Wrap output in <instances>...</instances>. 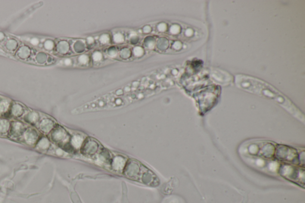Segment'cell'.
Masks as SVG:
<instances>
[{
	"mask_svg": "<svg viewBox=\"0 0 305 203\" xmlns=\"http://www.w3.org/2000/svg\"><path fill=\"white\" fill-rule=\"evenodd\" d=\"M124 173L126 176L133 180L145 183L144 179H145L146 184L147 182L151 183L152 181L150 180V178L154 179L155 178L154 175L149 169L134 160H129L127 162L125 167Z\"/></svg>",
	"mask_w": 305,
	"mask_h": 203,
	"instance_id": "6da1fadb",
	"label": "cell"
},
{
	"mask_svg": "<svg viewBox=\"0 0 305 203\" xmlns=\"http://www.w3.org/2000/svg\"><path fill=\"white\" fill-rule=\"evenodd\" d=\"M99 145L93 139H87L83 144L82 150L85 154H94L97 151Z\"/></svg>",
	"mask_w": 305,
	"mask_h": 203,
	"instance_id": "7a4b0ae2",
	"label": "cell"
},
{
	"mask_svg": "<svg viewBox=\"0 0 305 203\" xmlns=\"http://www.w3.org/2000/svg\"><path fill=\"white\" fill-rule=\"evenodd\" d=\"M52 138L55 142H58V143H62L64 142V140L66 139L67 137V134L62 129H57L56 130L54 131V134L52 135Z\"/></svg>",
	"mask_w": 305,
	"mask_h": 203,
	"instance_id": "3957f363",
	"label": "cell"
},
{
	"mask_svg": "<svg viewBox=\"0 0 305 203\" xmlns=\"http://www.w3.org/2000/svg\"><path fill=\"white\" fill-rule=\"evenodd\" d=\"M157 47L160 50H164L168 47V40L166 38H161L159 39Z\"/></svg>",
	"mask_w": 305,
	"mask_h": 203,
	"instance_id": "277c9868",
	"label": "cell"
},
{
	"mask_svg": "<svg viewBox=\"0 0 305 203\" xmlns=\"http://www.w3.org/2000/svg\"><path fill=\"white\" fill-rule=\"evenodd\" d=\"M144 44L149 49H153L155 47V40L152 37L147 38L144 40Z\"/></svg>",
	"mask_w": 305,
	"mask_h": 203,
	"instance_id": "5b68a950",
	"label": "cell"
},
{
	"mask_svg": "<svg viewBox=\"0 0 305 203\" xmlns=\"http://www.w3.org/2000/svg\"><path fill=\"white\" fill-rule=\"evenodd\" d=\"M34 135L35 134L29 133V134H26V135L25 136V141L27 144L32 145L36 141V135Z\"/></svg>",
	"mask_w": 305,
	"mask_h": 203,
	"instance_id": "8992f818",
	"label": "cell"
},
{
	"mask_svg": "<svg viewBox=\"0 0 305 203\" xmlns=\"http://www.w3.org/2000/svg\"><path fill=\"white\" fill-rule=\"evenodd\" d=\"M49 146V143L47 141V139H42V140L39 142L38 144V148L39 149H46L47 148H48Z\"/></svg>",
	"mask_w": 305,
	"mask_h": 203,
	"instance_id": "52a82bcc",
	"label": "cell"
},
{
	"mask_svg": "<svg viewBox=\"0 0 305 203\" xmlns=\"http://www.w3.org/2000/svg\"><path fill=\"white\" fill-rule=\"evenodd\" d=\"M73 48H75V51L77 53H81L85 49V45L81 41H77L75 42V45L73 46Z\"/></svg>",
	"mask_w": 305,
	"mask_h": 203,
	"instance_id": "ba28073f",
	"label": "cell"
},
{
	"mask_svg": "<svg viewBox=\"0 0 305 203\" xmlns=\"http://www.w3.org/2000/svg\"><path fill=\"white\" fill-rule=\"evenodd\" d=\"M120 55H121V57H122V58H123L124 59L128 58L129 57H130L131 55L130 49L128 48H125L122 49L121 51Z\"/></svg>",
	"mask_w": 305,
	"mask_h": 203,
	"instance_id": "9c48e42d",
	"label": "cell"
},
{
	"mask_svg": "<svg viewBox=\"0 0 305 203\" xmlns=\"http://www.w3.org/2000/svg\"><path fill=\"white\" fill-rule=\"evenodd\" d=\"M114 41L116 43H122L124 41V37L121 34H116L113 36Z\"/></svg>",
	"mask_w": 305,
	"mask_h": 203,
	"instance_id": "30bf717a",
	"label": "cell"
},
{
	"mask_svg": "<svg viewBox=\"0 0 305 203\" xmlns=\"http://www.w3.org/2000/svg\"><path fill=\"white\" fill-rule=\"evenodd\" d=\"M134 53L136 57H141L144 54V49L141 47H135L134 48Z\"/></svg>",
	"mask_w": 305,
	"mask_h": 203,
	"instance_id": "8fae6325",
	"label": "cell"
},
{
	"mask_svg": "<svg viewBox=\"0 0 305 203\" xmlns=\"http://www.w3.org/2000/svg\"><path fill=\"white\" fill-rule=\"evenodd\" d=\"M78 62L81 64H86L89 62V57L86 55H81L79 57Z\"/></svg>",
	"mask_w": 305,
	"mask_h": 203,
	"instance_id": "7c38bea8",
	"label": "cell"
},
{
	"mask_svg": "<svg viewBox=\"0 0 305 203\" xmlns=\"http://www.w3.org/2000/svg\"><path fill=\"white\" fill-rule=\"evenodd\" d=\"M100 41L103 44H107L110 41V36L107 34H103L100 38Z\"/></svg>",
	"mask_w": 305,
	"mask_h": 203,
	"instance_id": "4fadbf2b",
	"label": "cell"
},
{
	"mask_svg": "<svg viewBox=\"0 0 305 203\" xmlns=\"http://www.w3.org/2000/svg\"><path fill=\"white\" fill-rule=\"evenodd\" d=\"M92 58L95 62H100L103 58L102 54L99 51H96L92 54Z\"/></svg>",
	"mask_w": 305,
	"mask_h": 203,
	"instance_id": "5bb4252c",
	"label": "cell"
},
{
	"mask_svg": "<svg viewBox=\"0 0 305 203\" xmlns=\"http://www.w3.org/2000/svg\"><path fill=\"white\" fill-rule=\"evenodd\" d=\"M108 54L109 56L112 57H115L117 54V51L114 47H111L109 49Z\"/></svg>",
	"mask_w": 305,
	"mask_h": 203,
	"instance_id": "9a60e30c",
	"label": "cell"
},
{
	"mask_svg": "<svg viewBox=\"0 0 305 203\" xmlns=\"http://www.w3.org/2000/svg\"><path fill=\"white\" fill-rule=\"evenodd\" d=\"M158 30L160 32H164V31H165L166 29V24L165 23H160L159 25H158Z\"/></svg>",
	"mask_w": 305,
	"mask_h": 203,
	"instance_id": "2e32d148",
	"label": "cell"
},
{
	"mask_svg": "<svg viewBox=\"0 0 305 203\" xmlns=\"http://www.w3.org/2000/svg\"><path fill=\"white\" fill-rule=\"evenodd\" d=\"M151 29L150 26H145L143 28V32L145 33V34H149V33L151 32Z\"/></svg>",
	"mask_w": 305,
	"mask_h": 203,
	"instance_id": "e0dca14e",
	"label": "cell"
},
{
	"mask_svg": "<svg viewBox=\"0 0 305 203\" xmlns=\"http://www.w3.org/2000/svg\"><path fill=\"white\" fill-rule=\"evenodd\" d=\"M45 47L47 49H52L53 47V43L51 41H48L47 42H46Z\"/></svg>",
	"mask_w": 305,
	"mask_h": 203,
	"instance_id": "ac0fdd59",
	"label": "cell"
},
{
	"mask_svg": "<svg viewBox=\"0 0 305 203\" xmlns=\"http://www.w3.org/2000/svg\"><path fill=\"white\" fill-rule=\"evenodd\" d=\"M87 40H88V43L91 44L94 42V38H92V36H90L87 38Z\"/></svg>",
	"mask_w": 305,
	"mask_h": 203,
	"instance_id": "d6986e66",
	"label": "cell"
},
{
	"mask_svg": "<svg viewBox=\"0 0 305 203\" xmlns=\"http://www.w3.org/2000/svg\"><path fill=\"white\" fill-rule=\"evenodd\" d=\"M64 63H65L66 65H67V66L71 65V59H68V58L66 59V60H65V61H64Z\"/></svg>",
	"mask_w": 305,
	"mask_h": 203,
	"instance_id": "ffe728a7",
	"label": "cell"
},
{
	"mask_svg": "<svg viewBox=\"0 0 305 203\" xmlns=\"http://www.w3.org/2000/svg\"><path fill=\"white\" fill-rule=\"evenodd\" d=\"M116 104L117 105V106H119V105H121L122 104V99H120V98H117L116 99V101H115Z\"/></svg>",
	"mask_w": 305,
	"mask_h": 203,
	"instance_id": "44dd1931",
	"label": "cell"
},
{
	"mask_svg": "<svg viewBox=\"0 0 305 203\" xmlns=\"http://www.w3.org/2000/svg\"><path fill=\"white\" fill-rule=\"evenodd\" d=\"M31 42H32V44H34V45H36V44L38 43V40H37L36 39H34L32 40Z\"/></svg>",
	"mask_w": 305,
	"mask_h": 203,
	"instance_id": "7402d4cb",
	"label": "cell"
},
{
	"mask_svg": "<svg viewBox=\"0 0 305 203\" xmlns=\"http://www.w3.org/2000/svg\"><path fill=\"white\" fill-rule=\"evenodd\" d=\"M122 94H123V91L122 89H119L116 91V94H117V95H122Z\"/></svg>",
	"mask_w": 305,
	"mask_h": 203,
	"instance_id": "603a6c76",
	"label": "cell"
},
{
	"mask_svg": "<svg viewBox=\"0 0 305 203\" xmlns=\"http://www.w3.org/2000/svg\"><path fill=\"white\" fill-rule=\"evenodd\" d=\"M125 91L126 92H129V91H131L130 88L128 87V86H127V87H125Z\"/></svg>",
	"mask_w": 305,
	"mask_h": 203,
	"instance_id": "cb8c5ba5",
	"label": "cell"
},
{
	"mask_svg": "<svg viewBox=\"0 0 305 203\" xmlns=\"http://www.w3.org/2000/svg\"><path fill=\"white\" fill-rule=\"evenodd\" d=\"M138 84H139V83H138V82H134V83H133V85H134V86H137L138 85Z\"/></svg>",
	"mask_w": 305,
	"mask_h": 203,
	"instance_id": "d4e9b609",
	"label": "cell"
},
{
	"mask_svg": "<svg viewBox=\"0 0 305 203\" xmlns=\"http://www.w3.org/2000/svg\"><path fill=\"white\" fill-rule=\"evenodd\" d=\"M140 31V33H141V32H142V31H141V30H140V31Z\"/></svg>",
	"mask_w": 305,
	"mask_h": 203,
	"instance_id": "484cf974",
	"label": "cell"
}]
</instances>
